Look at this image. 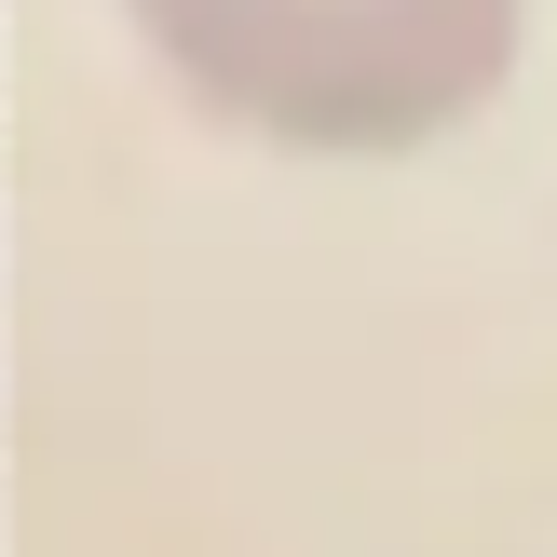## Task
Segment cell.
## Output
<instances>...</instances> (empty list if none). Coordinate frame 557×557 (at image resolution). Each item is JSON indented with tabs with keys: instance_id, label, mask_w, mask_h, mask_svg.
<instances>
[{
	"instance_id": "cell-1",
	"label": "cell",
	"mask_w": 557,
	"mask_h": 557,
	"mask_svg": "<svg viewBox=\"0 0 557 557\" xmlns=\"http://www.w3.org/2000/svg\"><path fill=\"white\" fill-rule=\"evenodd\" d=\"M136 27L259 150H435L517 82L531 0H136Z\"/></svg>"
}]
</instances>
